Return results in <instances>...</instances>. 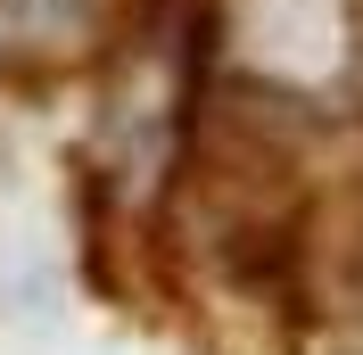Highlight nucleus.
<instances>
[{
    "mask_svg": "<svg viewBox=\"0 0 363 355\" xmlns=\"http://www.w3.org/2000/svg\"><path fill=\"white\" fill-rule=\"evenodd\" d=\"M240 50L281 91H306L347 58V0H240Z\"/></svg>",
    "mask_w": 363,
    "mask_h": 355,
    "instance_id": "f257e3e1",
    "label": "nucleus"
}]
</instances>
